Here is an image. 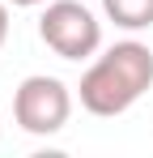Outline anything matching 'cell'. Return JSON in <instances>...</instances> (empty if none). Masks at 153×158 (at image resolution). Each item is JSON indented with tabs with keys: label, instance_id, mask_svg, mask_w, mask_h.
<instances>
[{
	"label": "cell",
	"instance_id": "8992f818",
	"mask_svg": "<svg viewBox=\"0 0 153 158\" xmlns=\"http://www.w3.org/2000/svg\"><path fill=\"white\" fill-rule=\"evenodd\" d=\"M9 4H17V9H34V4H43V0H9Z\"/></svg>",
	"mask_w": 153,
	"mask_h": 158
},
{
	"label": "cell",
	"instance_id": "6da1fadb",
	"mask_svg": "<svg viewBox=\"0 0 153 158\" xmlns=\"http://www.w3.org/2000/svg\"><path fill=\"white\" fill-rule=\"evenodd\" d=\"M153 85V47L140 39H124L115 47L94 56V64L81 73V107L89 115H124L128 107L140 103V94Z\"/></svg>",
	"mask_w": 153,
	"mask_h": 158
},
{
	"label": "cell",
	"instance_id": "277c9868",
	"mask_svg": "<svg viewBox=\"0 0 153 158\" xmlns=\"http://www.w3.org/2000/svg\"><path fill=\"white\" fill-rule=\"evenodd\" d=\"M102 13H106V22H115L128 34L153 30V0H102Z\"/></svg>",
	"mask_w": 153,
	"mask_h": 158
},
{
	"label": "cell",
	"instance_id": "7a4b0ae2",
	"mask_svg": "<svg viewBox=\"0 0 153 158\" xmlns=\"http://www.w3.org/2000/svg\"><path fill=\"white\" fill-rule=\"evenodd\" d=\"M38 39L60 60H89L102 47V22L81 0H51L38 17Z\"/></svg>",
	"mask_w": 153,
	"mask_h": 158
},
{
	"label": "cell",
	"instance_id": "3957f363",
	"mask_svg": "<svg viewBox=\"0 0 153 158\" xmlns=\"http://www.w3.org/2000/svg\"><path fill=\"white\" fill-rule=\"evenodd\" d=\"M73 115V90L60 77H47V73H34L17 85L13 94V120L17 128L30 132V137H51L68 124Z\"/></svg>",
	"mask_w": 153,
	"mask_h": 158
},
{
	"label": "cell",
	"instance_id": "5b68a950",
	"mask_svg": "<svg viewBox=\"0 0 153 158\" xmlns=\"http://www.w3.org/2000/svg\"><path fill=\"white\" fill-rule=\"evenodd\" d=\"M9 39V0H0V47Z\"/></svg>",
	"mask_w": 153,
	"mask_h": 158
}]
</instances>
